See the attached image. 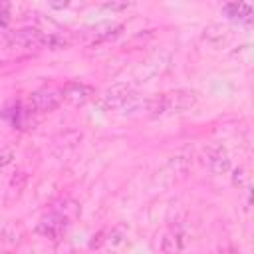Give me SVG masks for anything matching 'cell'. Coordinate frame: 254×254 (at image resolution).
<instances>
[{
    "label": "cell",
    "instance_id": "cell-14",
    "mask_svg": "<svg viewBox=\"0 0 254 254\" xmlns=\"http://www.w3.org/2000/svg\"><path fill=\"white\" fill-rule=\"evenodd\" d=\"M10 161H12V151H10V149H4V151H2V161H0V165H2V167H8Z\"/></svg>",
    "mask_w": 254,
    "mask_h": 254
},
{
    "label": "cell",
    "instance_id": "cell-1",
    "mask_svg": "<svg viewBox=\"0 0 254 254\" xmlns=\"http://www.w3.org/2000/svg\"><path fill=\"white\" fill-rule=\"evenodd\" d=\"M196 103V93L194 91H171L163 93L157 97H151V109L149 115H167V113H181L185 109H190Z\"/></svg>",
    "mask_w": 254,
    "mask_h": 254
},
{
    "label": "cell",
    "instance_id": "cell-6",
    "mask_svg": "<svg viewBox=\"0 0 254 254\" xmlns=\"http://www.w3.org/2000/svg\"><path fill=\"white\" fill-rule=\"evenodd\" d=\"M60 103H62V91H54V89H40L30 97V105L36 111H54Z\"/></svg>",
    "mask_w": 254,
    "mask_h": 254
},
{
    "label": "cell",
    "instance_id": "cell-7",
    "mask_svg": "<svg viewBox=\"0 0 254 254\" xmlns=\"http://www.w3.org/2000/svg\"><path fill=\"white\" fill-rule=\"evenodd\" d=\"M222 12L240 24H254V10L246 2H228L222 6Z\"/></svg>",
    "mask_w": 254,
    "mask_h": 254
},
{
    "label": "cell",
    "instance_id": "cell-13",
    "mask_svg": "<svg viewBox=\"0 0 254 254\" xmlns=\"http://www.w3.org/2000/svg\"><path fill=\"white\" fill-rule=\"evenodd\" d=\"M232 183H234V185H238V187H244V185H246V175H244V171H242V169H238V171H234V177H232Z\"/></svg>",
    "mask_w": 254,
    "mask_h": 254
},
{
    "label": "cell",
    "instance_id": "cell-4",
    "mask_svg": "<svg viewBox=\"0 0 254 254\" xmlns=\"http://www.w3.org/2000/svg\"><path fill=\"white\" fill-rule=\"evenodd\" d=\"M204 163L208 165V169H210L214 175H224V173H228V169H230L228 153H226L224 147H220V145H210V147L204 151Z\"/></svg>",
    "mask_w": 254,
    "mask_h": 254
},
{
    "label": "cell",
    "instance_id": "cell-11",
    "mask_svg": "<svg viewBox=\"0 0 254 254\" xmlns=\"http://www.w3.org/2000/svg\"><path fill=\"white\" fill-rule=\"evenodd\" d=\"M161 250L165 254H179L183 250V238L175 232H169L161 238Z\"/></svg>",
    "mask_w": 254,
    "mask_h": 254
},
{
    "label": "cell",
    "instance_id": "cell-5",
    "mask_svg": "<svg viewBox=\"0 0 254 254\" xmlns=\"http://www.w3.org/2000/svg\"><path fill=\"white\" fill-rule=\"evenodd\" d=\"M91 95H93V89L85 83H79V81H69L62 89V97L65 101H69L71 105H83L91 99Z\"/></svg>",
    "mask_w": 254,
    "mask_h": 254
},
{
    "label": "cell",
    "instance_id": "cell-9",
    "mask_svg": "<svg viewBox=\"0 0 254 254\" xmlns=\"http://www.w3.org/2000/svg\"><path fill=\"white\" fill-rule=\"evenodd\" d=\"M20 240H22L20 226L16 222H12V220H6L2 224V242H4V246L6 248H14V246L20 244Z\"/></svg>",
    "mask_w": 254,
    "mask_h": 254
},
{
    "label": "cell",
    "instance_id": "cell-16",
    "mask_svg": "<svg viewBox=\"0 0 254 254\" xmlns=\"http://www.w3.org/2000/svg\"><path fill=\"white\" fill-rule=\"evenodd\" d=\"M226 254H234V252H226Z\"/></svg>",
    "mask_w": 254,
    "mask_h": 254
},
{
    "label": "cell",
    "instance_id": "cell-12",
    "mask_svg": "<svg viewBox=\"0 0 254 254\" xmlns=\"http://www.w3.org/2000/svg\"><path fill=\"white\" fill-rule=\"evenodd\" d=\"M0 24H2V30L6 32V28L10 24V12H8V4L6 2L0 4Z\"/></svg>",
    "mask_w": 254,
    "mask_h": 254
},
{
    "label": "cell",
    "instance_id": "cell-3",
    "mask_svg": "<svg viewBox=\"0 0 254 254\" xmlns=\"http://www.w3.org/2000/svg\"><path fill=\"white\" fill-rule=\"evenodd\" d=\"M131 95H133V91H131V87L127 83H117V85H113V87H109L105 91V95L101 97V107L107 109V111L121 109Z\"/></svg>",
    "mask_w": 254,
    "mask_h": 254
},
{
    "label": "cell",
    "instance_id": "cell-8",
    "mask_svg": "<svg viewBox=\"0 0 254 254\" xmlns=\"http://www.w3.org/2000/svg\"><path fill=\"white\" fill-rule=\"evenodd\" d=\"M65 226H67V218L58 214V212H54L52 216H48V218H44L40 222L38 232H42L48 238H60V234L65 230Z\"/></svg>",
    "mask_w": 254,
    "mask_h": 254
},
{
    "label": "cell",
    "instance_id": "cell-15",
    "mask_svg": "<svg viewBox=\"0 0 254 254\" xmlns=\"http://www.w3.org/2000/svg\"><path fill=\"white\" fill-rule=\"evenodd\" d=\"M127 4H111V2H107L105 4V8H113V10H119V8H125Z\"/></svg>",
    "mask_w": 254,
    "mask_h": 254
},
{
    "label": "cell",
    "instance_id": "cell-2",
    "mask_svg": "<svg viewBox=\"0 0 254 254\" xmlns=\"http://www.w3.org/2000/svg\"><path fill=\"white\" fill-rule=\"evenodd\" d=\"M48 36L38 28H22L10 34L6 32L4 42L8 48H16V50H38V48H48Z\"/></svg>",
    "mask_w": 254,
    "mask_h": 254
},
{
    "label": "cell",
    "instance_id": "cell-10",
    "mask_svg": "<svg viewBox=\"0 0 254 254\" xmlns=\"http://www.w3.org/2000/svg\"><path fill=\"white\" fill-rule=\"evenodd\" d=\"M228 32H230V30H228L226 26H222V24H210V26L204 28L202 38H204L206 42H210V44H220V42L226 40Z\"/></svg>",
    "mask_w": 254,
    "mask_h": 254
}]
</instances>
